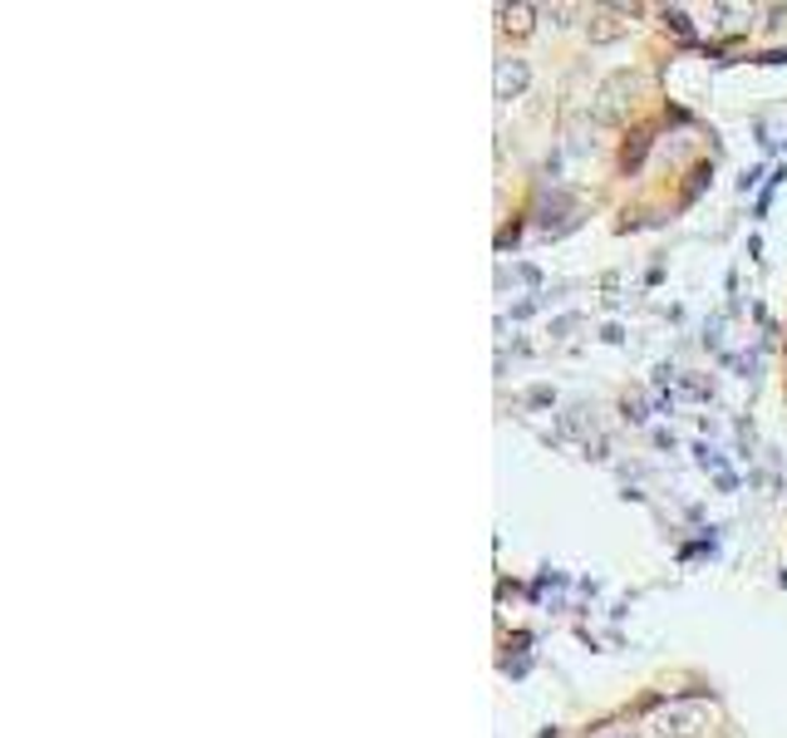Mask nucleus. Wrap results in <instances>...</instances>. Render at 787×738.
<instances>
[{"label": "nucleus", "instance_id": "1", "mask_svg": "<svg viewBox=\"0 0 787 738\" xmlns=\"http://www.w3.org/2000/svg\"><path fill=\"white\" fill-rule=\"evenodd\" d=\"M635 89H640V79L630 75V69H620V75H610L606 85H601V94H596V104H591V114H596V124H625V114H630V99H635Z\"/></svg>", "mask_w": 787, "mask_h": 738}, {"label": "nucleus", "instance_id": "2", "mask_svg": "<svg viewBox=\"0 0 787 738\" xmlns=\"http://www.w3.org/2000/svg\"><path fill=\"white\" fill-rule=\"evenodd\" d=\"M521 85H527V65H521V60H512V65L498 69V99L521 94Z\"/></svg>", "mask_w": 787, "mask_h": 738}, {"label": "nucleus", "instance_id": "3", "mask_svg": "<svg viewBox=\"0 0 787 738\" xmlns=\"http://www.w3.org/2000/svg\"><path fill=\"white\" fill-rule=\"evenodd\" d=\"M507 15V30H527L532 25V5H512V11H502Z\"/></svg>", "mask_w": 787, "mask_h": 738}, {"label": "nucleus", "instance_id": "4", "mask_svg": "<svg viewBox=\"0 0 787 738\" xmlns=\"http://www.w3.org/2000/svg\"><path fill=\"white\" fill-rule=\"evenodd\" d=\"M620 35V25H616V15H601L596 25H591V40H616Z\"/></svg>", "mask_w": 787, "mask_h": 738}, {"label": "nucleus", "instance_id": "5", "mask_svg": "<svg viewBox=\"0 0 787 738\" xmlns=\"http://www.w3.org/2000/svg\"><path fill=\"white\" fill-rule=\"evenodd\" d=\"M610 738H635V734H610Z\"/></svg>", "mask_w": 787, "mask_h": 738}]
</instances>
